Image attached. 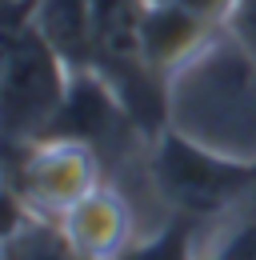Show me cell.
Wrapping results in <instances>:
<instances>
[{
	"label": "cell",
	"instance_id": "cell-1",
	"mask_svg": "<svg viewBox=\"0 0 256 260\" xmlns=\"http://www.w3.org/2000/svg\"><path fill=\"white\" fill-rule=\"evenodd\" d=\"M72 84V68L44 40L32 20V4H8L4 68H0V124L8 148L48 140Z\"/></svg>",
	"mask_w": 256,
	"mask_h": 260
},
{
	"label": "cell",
	"instance_id": "cell-2",
	"mask_svg": "<svg viewBox=\"0 0 256 260\" xmlns=\"http://www.w3.org/2000/svg\"><path fill=\"white\" fill-rule=\"evenodd\" d=\"M252 156L244 160L176 128H164L152 152V180L156 192L172 204V212L196 224L224 212H240L252 184Z\"/></svg>",
	"mask_w": 256,
	"mask_h": 260
},
{
	"label": "cell",
	"instance_id": "cell-3",
	"mask_svg": "<svg viewBox=\"0 0 256 260\" xmlns=\"http://www.w3.org/2000/svg\"><path fill=\"white\" fill-rule=\"evenodd\" d=\"M24 196L32 204H52L68 212L80 196H88L96 188V156L88 144H76V140H36L28 144V156H24Z\"/></svg>",
	"mask_w": 256,
	"mask_h": 260
},
{
	"label": "cell",
	"instance_id": "cell-4",
	"mask_svg": "<svg viewBox=\"0 0 256 260\" xmlns=\"http://www.w3.org/2000/svg\"><path fill=\"white\" fill-rule=\"evenodd\" d=\"M32 20L72 72L92 68V0H36Z\"/></svg>",
	"mask_w": 256,
	"mask_h": 260
},
{
	"label": "cell",
	"instance_id": "cell-5",
	"mask_svg": "<svg viewBox=\"0 0 256 260\" xmlns=\"http://www.w3.org/2000/svg\"><path fill=\"white\" fill-rule=\"evenodd\" d=\"M64 228L92 256H116L124 248L120 244L124 240V208H120L116 196H108L104 188H92L88 196H80L64 212Z\"/></svg>",
	"mask_w": 256,
	"mask_h": 260
},
{
	"label": "cell",
	"instance_id": "cell-6",
	"mask_svg": "<svg viewBox=\"0 0 256 260\" xmlns=\"http://www.w3.org/2000/svg\"><path fill=\"white\" fill-rule=\"evenodd\" d=\"M4 260H100L88 248H80L64 224L52 220H12L8 224V256Z\"/></svg>",
	"mask_w": 256,
	"mask_h": 260
},
{
	"label": "cell",
	"instance_id": "cell-7",
	"mask_svg": "<svg viewBox=\"0 0 256 260\" xmlns=\"http://www.w3.org/2000/svg\"><path fill=\"white\" fill-rule=\"evenodd\" d=\"M112 260H192V220L176 216L164 232L140 244H124Z\"/></svg>",
	"mask_w": 256,
	"mask_h": 260
},
{
	"label": "cell",
	"instance_id": "cell-8",
	"mask_svg": "<svg viewBox=\"0 0 256 260\" xmlns=\"http://www.w3.org/2000/svg\"><path fill=\"white\" fill-rule=\"evenodd\" d=\"M228 36L244 48V56L256 68V0H236V8L228 12Z\"/></svg>",
	"mask_w": 256,
	"mask_h": 260
},
{
	"label": "cell",
	"instance_id": "cell-9",
	"mask_svg": "<svg viewBox=\"0 0 256 260\" xmlns=\"http://www.w3.org/2000/svg\"><path fill=\"white\" fill-rule=\"evenodd\" d=\"M212 260H256V224L252 220H240L236 232L224 240V248Z\"/></svg>",
	"mask_w": 256,
	"mask_h": 260
},
{
	"label": "cell",
	"instance_id": "cell-10",
	"mask_svg": "<svg viewBox=\"0 0 256 260\" xmlns=\"http://www.w3.org/2000/svg\"><path fill=\"white\" fill-rule=\"evenodd\" d=\"M152 4H168V8H184L192 16L216 24V20H228V12L236 8V0H152Z\"/></svg>",
	"mask_w": 256,
	"mask_h": 260
},
{
	"label": "cell",
	"instance_id": "cell-11",
	"mask_svg": "<svg viewBox=\"0 0 256 260\" xmlns=\"http://www.w3.org/2000/svg\"><path fill=\"white\" fill-rule=\"evenodd\" d=\"M240 216L256 224V164H252V184H248V196H244V204H240Z\"/></svg>",
	"mask_w": 256,
	"mask_h": 260
},
{
	"label": "cell",
	"instance_id": "cell-12",
	"mask_svg": "<svg viewBox=\"0 0 256 260\" xmlns=\"http://www.w3.org/2000/svg\"><path fill=\"white\" fill-rule=\"evenodd\" d=\"M8 4H36V0H8Z\"/></svg>",
	"mask_w": 256,
	"mask_h": 260
}]
</instances>
